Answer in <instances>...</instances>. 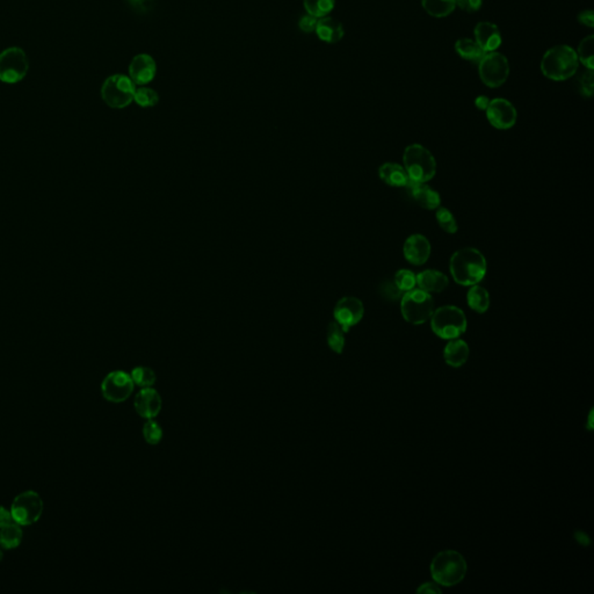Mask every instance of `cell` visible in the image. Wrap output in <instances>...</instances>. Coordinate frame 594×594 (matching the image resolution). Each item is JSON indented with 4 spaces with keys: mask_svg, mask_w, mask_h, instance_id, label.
Here are the masks:
<instances>
[{
    "mask_svg": "<svg viewBox=\"0 0 594 594\" xmlns=\"http://www.w3.org/2000/svg\"><path fill=\"white\" fill-rule=\"evenodd\" d=\"M449 269L455 283L460 286L471 287L484 279L488 265L481 251L463 247L451 256Z\"/></svg>",
    "mask_w": 594,
    "mask_h": 594,
    "instance_id": "obj_1",
    "label": "cell"
},
{
    "mask_svg": "<svg viewBox=\"0 0 594 594\" xmlns=\"http://www.w3.org/2000/svg\"><path fill=\"white\" fill-rule=\"evenodd\" d=\"M580 66L577 52L569 45H556L543 55L541 71L551 81H566L576 74Z\"/></svg>",
    "mask_w": 594,
    "mask_h": 594,
    "instance_id": "obj_2",
    "label": "cell"
},
{
    "mask_svg": "<svg viewBox=\"0 0 594 594\" xmlns=\"http://www.w3.org/2000/svg\"><path fill=\"white\" fill-rule=\"evenodd\" d=\"M467 562L459 551H444L431 563V575L440 586L451 587L461 583L467 575Z\"/></svg>",
    "mask_w": 594,
    "mask_h": 594,
    "instance_id": "obj_3",
    "label": "cell"
},
{
    "mask_svg": "<svg viewBox=\"0 0 594 594\" xmlns=\"http://www.w3.org/2000/svg\"><path fill=\"white\" fill-rule=\"evenodd\" d=\"M404 169L416 183H427L437 173V162L431 151L422 144H411L403 154Z\"/></svg>",
    "mask_w": 594,
    "mask_h": 594,
    "instance_id": "obj_4",
    "label": "cell"
},
{
    "mask_svg": "<svg viewBox=\"0 0 594 594\" xmlns=\"http://www.w3.org/2000/svg\"><path fill=\"white\" fill-rule=\"evenodd\" d=\"M431 327L441 339H456L467 330V317L455 305H444L434 310L431 317Z\"/></svg>",
    "mask_w": 594,
    "mask_h": 594,
    "instance_id": "obj_5",
    "label": "cell"
},
{
    "mask_svg": "<svg viewBox=\"0 0 594 594\" xmlns=\"http://www.w3.org/2000/svg\"><path fill=\"white\" fill-rule=\"evenodd\" d=\"M400 310L407 323L413 325L426 323L434 312L433 297L419 288L405 291L400 298Z\"/></svg>",
    "mask_w": 594,
    "mask_h": 594,
    "instance_id": "obj_6",
    "label": "cell"
},
{
    "mask_svg": "<svg viewBox=\"0 0 594 594\" xmlns=\"http://www.w3.org/2000/svg\"><path fill=\"white\" fill-rule=\"evenodd\" d=\"M136 84L125 74H113L107 78L101 88V98L112 108H125L134 101Z\"/></svg>",
    "mask_w": 594,
    "mask_h": 594,
    "instance_id": "obj_7",
    "label": "cell"
},
{
    "mask_svg": "<svg viewBox=\"0 0 594 594\" xmlns=\"http://www.w3.org/2000/svg\"><path fill=\"white\" fill-rule=\"evenodd\" d=\"M10 511L14 522L20 526H30L40 520L43 513V500L37 492H22L15 497Z\"/></svg>",
    "mask_w": 594,
    "mask_h": 594,
    "instance_id": "obj_8",
    "label": "cell"
},
{
    "mask_svg": "<svg viewBox=\"0 0 594 594\" xmlns=\"http://www.w3.org/2000/svg\"><path fill=\"white\" fill-rule=\"evenodd\" d=\"M30 62L26 52L19 47L5 49L0 54V81L6 84H15L26 77Z\"/></svg>",
    "mask_w": 594,
    "mask_h": 594,
    "instance_id": "obj_9",
    "label": "cell"
},
{
    "mask_svg": "<svg viewBox=\"0 0 594 594\" xmlns=\"http://www.w3.org/2000/svg\"><path fill=\"white\" fill-rule=\"evenodd\" d=\"M478 72L483 84L488 88H500L510 74V64L500 52H488L478 63Z\"/></svg>",
    "mask_w": 594,
    "mask_h": 594,
    "instance_id": "obj_10",
    "label": "cell"
},
{
    "mask_svg": "<svg viewBox=\"0 0 594 594\" xmlns=\"http://www.w3.org/2000/svg\"><path fill=\"white\" fill-rule=\"evenodd\" d=\"M134 381L125 371H110L101 383V393L112 403H122L128 400L134 391Z\"/></svg>",
    "mask_w": 594,
    "mask_h": 594,
    "instance_id": "obj_11",
    "label": "cell"
},
{
    "mask_svg": "<svg viewBox=\"0 0 594 594\" xmlns=\"http://www.w3.org/2000/svg\"><path fill=\"white\" fill-rule=\"evenodd\" d=\"M334 319L345 332L360 323L365 315V307L359 298L353 296L342 297L334 308Z\"/></svg>",
    "mask_w": 594,
    "mask_h": 594,
    "instance_id": "obj_12",
    "label": "cell"
},
{
    "mask_svg": "<svg viewBox=\"0 0 594 594\" xmlns=\"http://www.w3.org/2000/svg\"><path fill=\"white\" fill-rule=\"evenodd\" d=\"M487 118L492 127L500 130L511 129L517 122L518 114L513 103L509 100L497 98L489 103Z\"/></svg>",
    "mask_w": 594,
    "mask_h": 594,
    "instance_id": "obj_13",
    "label": "cell"
},
{
    "mask_svg": "<svg viewBox=\"0 0 594 594\" xmlns=\"http://www.w3.org/2000/svg\"><path fill=\"white\" fill-rule=\"evenodd\" d=\"M156 72H157L156 61L147 54L135 56L129 65V77L136 85H141V86L154 81Z\"/></svg>",
    "mask_w": 594,
    "mask_h": 594,
    "instance_id": "obj_14",
    "label": "cell"
},
{
    "mask_svg": "<svg viewBox=\"0 0 594 594\" xmlns=\"http://www.w3.org/2000/svg\"><path fill=\"white\" fill-rule=\"evenodd\" d=\"M404 257L410 264L422 266L431 256V243L420 234L411 235L404 243Z\"/></svg>",
    "mask_w": 594,
    "mask_h": 594,
    "instance_id": "obj_15",
    "label": "cell"
},
{
    "mask_svg": "<svg viewBox=\"0 0 594 594\" xmlns=\"http://www.w3.org/2000/svg\"><path fill=\"white\" fill-rule=\"evenodd\" d=\"M405 188L409 196L424 209L434 210L440 207V194L426 183H416L410 180Z\"/></svg>",
    "mask_w": 594,
    "mask_h": 594,
    "instance_id": "obj_16",
    "label": "cell"
},
{
    "mask_svg": "<svg viewBox=\"0 0 594 594\" xmlns=\"http://www.w3.org/2000/svg\"><path fill=\"white\" fill-rule=\"evenodd\" d=\"M162 398L154 389L144 388L135 397V410L141 417L152 419L162 410Z\"/></svg>",
    "mask_w": 594,
    "mask_h": 594,
    "instance_id": "obj_17",
    "label": "cell"
},
{
    "mask_svg": "<svg viewBox=\"0 0 594 594\" xmlns=\"http://www.w3.org/2000/svg\"><path fill=\"white\" fill-rule=\"evenodd\" d=\"M477 44L488 52H493L502 45V39L500 30L492 22H480L473 30Z\"/></svg>",
    "mask_w": 594,
    "mask_h": 594,
    "instance_id": "obj_18",
    "label": "cell"
},
{
    "mask_svg": "<svg viewBox=\"0 0 594 594\" xmlns=\"http://www.w3.org/2000/svg\"><path fill=\"white\" fill-rule=\"evenodd\" d=\"M447 276L437 269H426L417 276V286L426 293H441L448 287Z\"/></svg>",
    "mask_w": 594,
    "mask_h": 594,
    "instance_id": "obj_19",
    "label": "cell"
},
{
    "mask_svg": "<svg viewBox=\"0 0 594 594\" xmlns=\"http://www.w3.org/2000/svg\"><path fill=\"white\" fill-rule=\"evenodd\" d=\"M315 32L319 40L327 43H337L345 35V30L341 22L331 17L318 19Z\"/></svg>",
    "mask_w": 594,
    "mask_h": 594,
    "instance_id": "obj_20",
    "label": "cell"
},
{
    "mask_svg": "<svg viewBox=\"0 0 594 594\" xmlns=\"http://www.w3.org/2000/svg\"><path fill=\"white\" fill-rule=\"evenodd\" d=\"M470 349L466 341L462 339H451L447 345L444 346V361L451 367L459 368L463 366L469 359Z\"/></svg>",
    "mask_w": 594,
    "mask_h": 594,
    "instance_id": "obj_21",
    "label": "cell"
},
{
    "mask_svg": "<svg viewBox=\"0 0 594 594\" xmlns=\"http://www.w3.org/2000/svg\"><path fill=\"white\" fill-rule=\"evenodd\" d=\"M378 176L391 187H405L410 178L404 166L396 163H385L378 169Z\"/></svg>",
    "mask_w": 594,
    "mask_h": 594,
    "instance_id": "obj_22",
    "label": "cell"
},
{
    "mask_svg": "<svg viewBox=\"0 0 594 594\" xmlns=\"http://www.w3.org/2000/svg\"><path fill=\"white\" fill-rule=\"evenodd\" d=\"M455 50L460 57L473 63L481 62L487 52L477 44L476 41L471 39H460L455 43Z\"/></svg>",
    "mask_w": 594,
    "mask_h": 594,
    "instance_id": "obj_23",
    "label": "cell"
},
{
    "mask_svg": "<svg viewBox=\"0 0 594 594\" xmlns=\"http://www.w3.org/2000/svg\"><path fill=\"white\" fill-rule=\"evenodd\" d=\"M467 302L473 311L484 314L490 307V295L483 287L473 285L467 294Z\"/></svg>",
    "mask_w": 594,
    "mask_h": 594,
    "instance_id": "obj_24",
    "label": "cell"
},
{
    "mask_svg": "<svg viewBox=\"0 0 594 594\" xmlns=\"http://www.w3.org/2000/svg\"><path fill=\"white\" fill-rule=\"evenodd\" d=\"M22 537H23V533H22L21 526L14 521L0 529V546L4 549L11 551L18 548L21 544Z\"/></svg>",
    "mask_w": 594,
    "mask_h": 594,
    "instance_id": "obj_25",
    "label": "cell"
},
{
    "mask_svg": "<svg viewBox=\"0 0 594 594\" xmlns=\"http://www.w3.org/2000/svg\"><path fill=\"white\" fill-rule=\"evenodd\" d=\"M422 4L433 18H446L456 8V0H422Z\"/></svg>",
    "mask_w": 594,
    "mask_h": 594,
    "instance_id": "obj_26",
    "label": "cell"
},
{
    "mask_svg": "<svg viewBox=\"0 0 594 594\" xmlns=\"http://www.w3.org/2000/svg\"><path fill=\"white\" fill-rule=\"evenodd\" d=\"M305 11L316 18H324L330 14L336 5V0H303Z\"/></svg>",
    "mask_w": 594,
    "mask_h": 594,
    "instance_id": "obj_27",
    "label": "cell"
},
{
    "mask_svg": "<svg viewBox=\"0 0 594 594\" xmlns=\"http://www.w3.org/2000/svg\"><path fill=\"white\" fill-rule=\"evenodd\" d=\"M345 334L337 322H332L327 327V344L338 354H341L345 347Z\"/></svg>",
    "mask_w": 594,
    "mask_h": 594,
    "instance_id": "obj_28",
    "label": "cell"
},
{
    "mask_svg": "<svg viewBox=\"0 0 594 594\" xmlns=\"http://www.w3.org/2000/svg\"><path fill=\"white\" fill-rule=\"evenodd\" d=\"M577 56H578V61H580L582 64H583L585 68H586L587 70H593L594 69V37L593 35H590V37H585L582 42H580V47H578V52H577Z\"/></svg>",
    "mask_w": 594,
    "mask_h": 594,
    "instance_id": "obj_29",
    "label": "cell"
},
{
    "mask_svg": "<svg viewBox=\"0 0 594 594\" xmlns=\"http://www.w3.org/2000/svg\"><path fill=\"white\" fill-rule=\"evenodd\" d=\"M436 217H437L438 224L440 225L441 229L444 232H447V234H455V232H458L459 227H458L456 218H455L454 215H453V213L448 208L439 207L437 214H436Z\"/></svg>",
    "mask_w": 594,
    "mask_h": 594,
    "instance_id": "obj_30",
    "label": "cell"
},
{
    "mask_svg": "<svg viewBox=\"0 0 594 594\" xmlns=\"http://www.w3.org/2000/svg\"><path fill=\"white\" fill-rule=\"evenodd\" d=\"M134 385H140L143 388H149L156 382V374L149 367H136L132 369V374Z\"/></svg>",
    "mask_w": 594,
    "mask_h": 594,
    "instance_id": "obj_31",
    "label": "cell"
},
{
    "mask_svg": "<svg viewBox=\"0 0 594 594\" xmlns=\"http://www.w3.org/2000/svg\"><path fill=\"white\" fill-rule=\"evenodd\" d=\"M135 103L141 107H154L157 105L159 101L158 93L150 88H136L135 96H134Z\"/></svg>",
    "mask_w": 594,
    "mask_h": 594,
    "instance_id": "obj_32",
    "label": "cell"
},
{
    "mask_svg": "<svg viewBox=\"0 0 594 594\" xmlns=\"http://www.w3.org/2000/svg\"><path fill=\"white\" fill-rule=\"evenodd\" d=\"M393 281L396 283V286L405 293L409 290L415 289V287L417 286V276L410 269H400L397 272Z\"/></svg>",
    "mask_w": 594,
    "mask_h": 594,
    "instance_id": "obj_33",
    "label": "cell"
},
{
    "mask_svg": "<svg viewBox=\"0 0 594 594\" xmlns=\"http://www.w3.org/2000/svg\"><path fill=\"white\" fill-rule=\"evenodd\" d=\"M403 294L393 280H387L380 285V295L387 301H400Z\"/></svg>",
    "mask_w": 594,
    "mask_h": 594,
    "instance_id": "obj_34",
    "label": "cell"
},
{
    "mask_svg": "<svg viewBox=\"0 0 594 594\" xmlns=\"http://www.w3.org/2000/svg\"><path fill=\"white\" fill-rule=\"evenodd\" d=\"M143 437L147 444H157L162 440L163 429L158 422L149 419L143 426Z\"/></svg>",
    "mask_w": 594,
    "mask_h": 594,
    "instance_id": "obj_35",
    "label": "cell"
},
{
    "mask_svg": "<svg viewBox=\"0 0 594 594\" xmlns=\"http://www.w3.org/2000/svg\"><path fill=\"white\" fill-rule=\"evenodd\" d=\"M594 88V77L593 70H586L582 74L580 79V93L584 96L590 98L593 94Z\"/></svg>",
    "mask_w": 594,
    "mask_h": 594,
    "instance_id": "obj_36",
    "label": "cell"
},
{
    "mask_svg": "<svg viewBox=\"0 0 594 594\" xmlns=\"http://www.w3.org/2000/svg\"><path fill=\"white\" fill-rule=\"evenodd\" d=\"M317 22H318V18H316L314 15H310L307 13V14L303 15V17L300 19V21H298V27H300V30H301L302 32H305V33H312V32H315L316 30Z\"/></svg>",
    "mask_w": 594,
    "mask_h": 594,
    "instance_id": "obj_37",
    "label": "cell"
},
{
    "mask_svg": "<svg viewBox=\"0 0 594 594\" xmlns=\"http://www.w3.org/2000/svg\"><path fill=\"white\" fill-rule=\"evenodd\" d=\"M483 0H456V6H459L463 11L473 13L482 8Z\"/></svg>",
    "mask_w": 594,
    "mask_h": 594,
    "instance_id": "obj_38",
    "label": "cell"
},
{
    "mask_svg": "<svg viewBox=\"0 0 594 594\" xmlns=\"http://www.w3.org/2000/svg\"><path fill=\"white\" fill-rule=\"evenodd\" d=\"M578 21H580L582 25H584V26L588 27V28H593V11H592V10H587V11L582 12V13H580V17H578Z\"/></svg>",
    "mask_w": 594,
    "mask_h": 594,
    "instance_id": "obj_39",
    "label": "cell"
},
{
    "mask_svg": "<svg viewBox=\"0 0 594 594\" xmlns=\"http://www.w3.org/2000/svg\"><path fill=\"white\" fill-rule=\"evenodd\" d=\"M439 586H440V585L436 583V582H434V583H425L422 584V585H420V587H419V588H417V592H418V593L422 594L441 593V588Z\"/></svg>",
    "mask_w": 594,
    "mask_h": 594,
    "instance_id": "obj_40",
    "label": "cell"
},
{
    "mask_svg": "<svg viewBox=\"0 0 594 594\" xmlns=\"http://www.w3.org/2000/svg\"><path fill=\"white\" fill-rule=\"evenodd\" d=\"M13 522L11 511L5 509L4 506H0V529H3L6 524Z\"/></svg>",
    "mask_w": 594,
    "mask_h": 594,
    "instance_id": "obj_41",
    "label": "cell"
},
{
    "mask_svg": "<svg viewBox=\"0 0 594 594\" xmlns=\"http://www.w3.org/2000/svg\"><path fill=\"white\" fill-rule=\"evenodd\" d=\"M491 100L489 99L488 96H480L475 99V105L480 110H487Z\"/></svg>",
    "mask_w": 594,
    "mask_h": 594,
    "instance_id": "obj_42",
    "label": "cell"
},
{
    "mask_svg": "<svg viewBox=\"0 0 594 594\" xmlns=\"http://www.w3.org/2000/svg\"><path fill=\"white\" fill-rule=\"evenodd\" d=\"M592 419H593V411H591L590 417H588V429H593V425H592Z\"/></svg>",
    "mask_w": 594,
    "mask_h": 594,
    "instance_id": "obj_43",
    "label": "cell"
},
{
    "mask_svg": "<svg viewBox=\"0 0 594 594\" xmlns=\"http://www.w3.org/2000/svg\"><path fill=\"white\" fill-rule=\"evenodd\" d=\"M1 560H3V553L0 551V561H1Z\"/></svg>",
    "mask_w": 594,
    "mask_h": 594,
    "instance_id": "obj_44",
    "label": "cell"
}]
</instances>
